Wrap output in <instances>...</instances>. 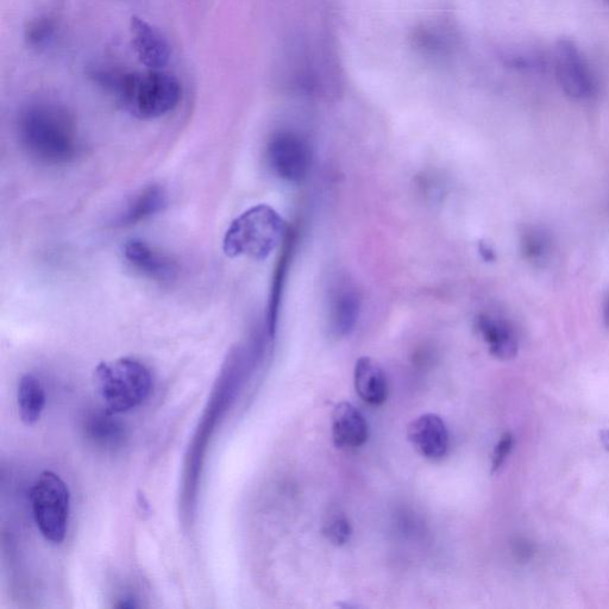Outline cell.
Listing matches in <instances>:
<instances>
[{"label": "cell", "instance_id": "cell-23", "mask_svg": "<svg viewBox=\"0 0 609 609\" xmlns=\"http://www.w3.org/2000/svg\"><path fill=\"white\" fill-rule=\"evenodd\" d=\"M600 437L602 444H604V447L609 451V430L601 431Z\"/></svg>", "mask_w": 609, "mask_h": 609}, {"label": "cell", "instance_id": "cell-12", "mask_svg": "<svg viewBox=\"0 0 609 609\" xmlns=\"http://www.w3.org/2000/svg\"><path fill=\"white\" fill-rule=\"evenodd\" d=\"M361 311L359 293L347 282H341L329 295V325L337 337H347L355 330Z\"/></svg>", "mask_w": 609, "mask_h": 609}, {"label": "cell", "instance_id": "cell-17", "mask_svg": "<svg viewBox=\"0 0 609 609\" xmlns=\"http://www.w3.org/2000/svg\"><path fill=\"white\" fill-rule=\"evenodd\" d=\"M17 404L24 424L39 422L46 407V392L41 380L34 374L22 376L17 389Z\"/></svg>", "mask_w": 609, "mask_h": 609}, {"label": "cell", "instance_id": "cell-13", "mask_svg": "<svg viewBox=\"0 0 609 609\" xmlns=\"http://www.w3.org/2000/svg\"><path fill=\"white\" fill-rule=\"evenodd\" d=\"M476 329L488 345L489 353L497 359L510 361L517 356L518 339L507 320L482 313L476 319Z\"/></svg>", "mask_w": 609, "mask_h": 609}, {"label": "cell", "instance_id": "cell-14", "mask_svg": "<svg viewBox=\"0 0 609 609\" xmlns=\"http://www.w3.org/2000/svg\"><path fill=\"white\" fill-rule=\"evenodd\" d=\"M354 385L359 397L369 405L380 406L388 395V384L384 369L370 357H361L354 369Z\"/></svg>", "mask_w": 609, "mask_h": 609}, {"label": "cell", "instance_id": "cell-5", "mask_svg": "<svg viewBox=\"0 0 609 609\" xmlns=\"http://www.w3.org/2000/svg\"><path fill=\"white\" fill-rule=\"evenodd\" d=\"M31 508L37 529L48 542H64L71 514V493L58 474L45 472L30 492Z\"/></svg>", "mask_w": 609, "mask_h": 609}, {"label": "cell", "instance_id": "cell-2", "mask_svg": "<svg viewBox=\"0 0 609 609\" xmlns=\"http://www.w3.org/2000/svg\"><path fill=\"white\" fill-rule=\"evenodd\" d=\"M90 77L94 83L112 93L131 116L143 121L168 115L177 108L182 97L179 80L162 69L122 73L93 68Z\"/></svg>", "mask_w": 609, "mask_h": 609}, {"label": "cell", "instance_id": "cell-20", "mask_svg": "<svg viewBox=\"0 0 609 609\" xmlns=\"http://www.w3.org/2000/svg\"><path fill=\"white\" fill-rule=\"evenodd\" d=\"M324 535L329 542L336 546L348 544L353 536V527L342 513H335L329 517L324 526Z\"/></svg>", "mask_w": 609, "mask_h": 609}, {"label": "cell", "instance_id": "cell-21", "mask_svg": "<svg viewBox=\"0 0 609 609\" xmlns=\"http://www.w3.org/2000/svg\"><path fill=\"white\" fill-rule=\"evenodd\" d=\"M514 444V439L511 433H505L501 437L497 447H495L492 458V470L493 473H498L499 470L504 466L507 457L510 456Z\"/></svg>", "mask_w": 609, "mask_h": 609}, {"label": "cell", "instance_id": "cell-16", "mask_svg": "<svg viewBox=\"0 0 609 609\" xmlns=\"http://www.w3.org/2000/svg\"><path fill=\"white\" fill-rule=\"evenodd\" d=\"M113 414L106 410L93 413L85 423L86 437L93 445L106 451L121 449L127 439V430Z\"/></svg>", "mask_w": 609, "mask_h": 609}, {"label": "cell", "instance_id": "cell-4", "mask_svg": "<svg viewBox=\"0 0 609 609\" xmlns=\"http://www.w3.org/2000/svg\"><path fill=\"white\" fill-rule=\"evenodd\" d=\"M286 235V223L273 207L259 204L244 211L226 230L223 250L229 257L266 260Z\"/></svg>", "mask_w": 609, "mask_h": 609}, {"label": "cell", "instance_id": "cell-22", "mask_svg": "<svg viewBox=\"0 0 609 609\" xmlns=\"http://www.w3.org/2000/svg\"><path fill=\"white\" fill-rule=\"evenodd\" d=\"M121 602H119V604L117 605V607L119 608H135L137 607L136 601L134 598H128V596H125L124 599L119 600Z\"/></svg>", "mask_w": 609, "mask_h": 609}, {"label": "cell", "instance_id": "cell-11", "mask_svg": "<svg viewBox=\"0 0 609 609\" xmlns=\"http://www.w3.org/2000/svg\"><path fill=\"white\" fill-rule=\"evenodd\" d=\"M331 419L332 439L337 448L357 449L368 441L367 419L348 401L336 405Z\"/></svg>", "mask_w": 609, "mask_h": 609}, {"label": "cell", "instance_id": "cell-1", "mask_svg": "<svg viewBox=\"0 0 609 609\" xmlns=\"http://www.w3.org/2000/svg\"><path fill=\"white\" fill-rule=\"evenodd\" d=\"M16 131L24 152L42 165H69L83 149L72 113L52 100L24 105L17 115Z\"/></svg>", "mask_w": 609, "mask_h": 609}, {"label": "cell", "instance_id": "cell-7", "mask_svg": "<svg viewBox=\"0 0 609 609\" xmlns=\"http://www.w3.org/2000/svg\"><path fill=\"white\" fill-rule=\"evenodd\" d=\"M555 71L558 83L570 98L590 99L598 92L592 69L573 41L561 39L557 42Z\"/></svg>", "mask_w": 609, "mask_h": 609}, {"label": "cell", "instance_id": "cell-24", "mask_svg": "<svg viewBox=\"0 0 609 609\" xmlns=\"http://www.w3.org/2000/svg\"><path fill=\"white\" fill-rule=\"evenodd\" d=\"M604 315L607 325L609 326V294L605 301Z\"/></svg>", "mask_w": 609, "mask_h": 609}, {"label": "cell", "instance_id": "cell-19", "mask_svg": "<svg viewBox=\"0 0 609 609\" xmlns=\"http://www.w3.org/2000/svg\"><path fill=\"white\" fill-rule=\"evenodd\" d=\"M520 248L527 262L541 266L550 256L551 238L542 228L529 226L521 234Z\"/></svg>", "mask_w": 609, "mask_h": 609}, {"label": "cell", "instance_id": "cell-3", "mask_svg": "<svg viewBox=\"0 0 609 609\" xmlns=\"http://www.w3.org/2000/svg\"><path fill=\"white\" fill-rule=\"evenodd\" d=\"M93 384L105 410L118 414L141 406L152 394L154 380L146 364L123 357L100 363Z\"/></svg>", "mask_w": 609, "mask_h": 609}, {"label": "cell", "instance_id": "cell-8", "mask_svg": "<svg viewBox=\"0 0 609 609\" xmlns=\"http://www.w3.org/2000/svg\"><path fill=\"white\" fill-rule=\"evenodd\" d=\"M124 260L143 278L169 284L178 278L179 267L159 249L142 240H130L123 247Z\"/></svg>", "mask_w": 609, "mask_h": 609}, {"label": "cell", "instance_id": "cell-6", "mask_svg": "<svg viewBox=\"0 0 609 609\" xmlns=\"http://www.w3.org/2000/svg\"><path fill=\"white\" fill-rule=\"evenodd\" d=\"M268 167L276 177L299 182L310 173L312 150L305 138L293 131H279L269 140L266 149Z\"/></svg>", "mask_w": 609, "mask_h": 609}, {"label": "cell", "instance_id": "cell-15", "mask_svg": "<svg viewBox=\"0 0 609 609\" xmlns=\"http://www.w3.org/2000/svg\"><path fill=\"white\" fill-rule=\"evenodd\" d=\"M168 197L165 188L160 185H149L138 192L118 216L121 226H133L158 215L165 209Z\"/></svg>", "mask_w": 609, "mask_h": 609}, {"label": "cell", "instance_id": "cell-10", "mask_svg": "<svg viewBox=\"0 0 609 609\" xmlns=\"http://www.w3.org/2000/svg\"><path fill=\"white\" fill-rule=\"evenodd\" d=\"M408 441L425 458L442 460L449 450V430L444 420L435 413H426L408 425Z\"/></svg>", "mask_w": 609, "mask_h": 609}, {"label": "cell", "instance_id": "cell-9", "mask_svg": "<svg viewBox=\"0 0 609 609\" xmlns=\"http://www.w3.org/2000/svg\"><path fill=\"white\" fill-rule=\"evenodd\" d=\"M131 43L138 60L148 69H163L171 60L172 48L162 31L144 20L133 16L130 20Z\"/></svg>", "mask_w": 609, "mask_h": 609}, {"label": "cell", "instance_id": "cell-18", "mask_svg": "<svg viewBox=\"0 0 609 609\" xmlns=\"http://www.w3.org/2000/svg\"><path fill=\"white\" fill-rule=\"evenodd\" d=\"M59 29L58 18L53 15H39L30 18L25 24L24 40L31 49H47L58 37Z\"/></svg>", "mask_w": 609, "mask_h": 609}]
</instances>
